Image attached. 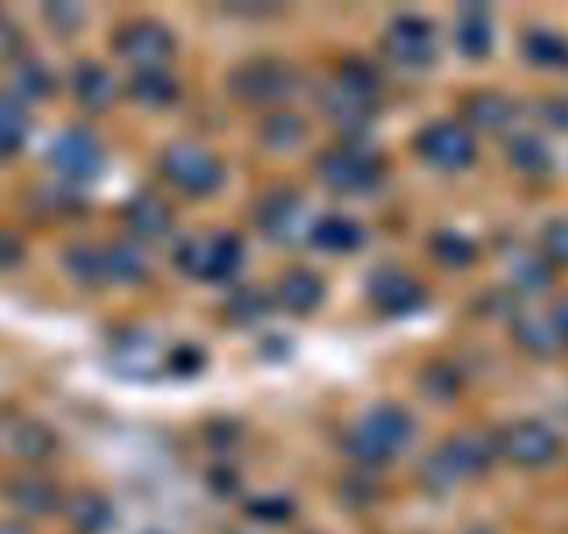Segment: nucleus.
<instances>
[{"mask_svg": "<svg viewBox=\"0 0 568 534\" xmlns=\"http://www.w3.org/2000/svg\"><path fill=\"white\" fill-rule=\"evenodd\" d=\"M415 432V421L404 407L376 404L348 432L346 451L365 468H379L402 454Z\"/></svg>", "mask_w": 568, "mask_h": 534, "instance_id": "nucleus-1", "label": "nucleus"}, {"mask_svg": "<svg viewBox=\"0 0 568 534\" xmlns=\"http://www.w3.org/2000/svg\"><path fill=\"white\" fill-rule=\"evenodd\" d=\"M496 451L499 445H496L494 434L483 432V429H463V432L452 434L435 454L426 456L420 479L433 490L449 487L457 479L479 476L488 471Z\"/></svg>", "mask_w": 568, "mask_h": 534, "instance_id": "nucleus-2", "label": "nucleus"}, {"mask_svg": "<svg viewBox=\"0 0 568 534\" xmlns=\"http://www.w3.org/2000/svg\"><path fill=\"white\" fill-rule=\"evenodd\" d=\"M226 86L237 101L267 106L296 95L302 90V73L278 57H251L229 70Z\"/></svg>", "mask_w": 568, "mask_h": 534, "instance_id": "nucleus-3", "label": "nucleus"}, {"mask_svg": "<svg viewBox=\"0 0 568 534\" xmlns=\"http://www.w3.org/2000/svg\"><path fill=\"white\" fill-rule=\"evenodd\" d=\"M243 239L232 232L190 234L173 248V265L201 281H226L243 265Z\"/></svg>", "mask_w": 568, "mask_h": 534, "instance_id": "nucleus-4", "label": "nucleus"}, {"mask_svg": "<svg viewBox=\"0 0 568 534\" xmlns=\"http://www.w3.org/2000/svg\"><path fill=\"white\" fill-rule=\"evenodd\" d=\"M160 171L168 182L184 195H195L204 198L221 189L223 178V162L212 154L206 145L193 143V140H176V143L165 145L160 154Z\"/></svg>", "mask_w": 568, "mask_h": 534, "instance_id": "nucleus-5", "label": "nucleus"}, {"mask_svg": "<svg viewBox=\"0 0 568 534\" xmlns=\"http://www.w3.org/2000/svg\"><path fill=\"white\" fill-rule=\"evenodd\" d=\"M315 173L329 189L343 195H359L382 182V162L359 145H337L324 151L315 162Z\"/></svg>", "mask_w": 568, "mask_h": 534, "instance_id": "nucleus-6", "label": "nucleus"}, {"mask_svg": "<svg viewBox=\"0 0 568 534\" xmlns=\"http://www.w3.org/2000/svg\"><path fill=\"white\" fill-rule=\"evenodd\" d=\"M413 148L426 165L438 171H463L477 160V143L466 125L455 120H435L415 134Z\"/></svg>", "mask_w": 568, "mask_h": 534, "instance_id": "nucleus-7", "label": "nucleus"}, {"mask_svg": "<svg viewBox=\"0 0 568 534\" xmlns=\"http://www.w3.org/2000/svg\"><path fill=\"white\" fill-rule=\"evenodd\" d=\"M112 48L120 59L134 64L136 70L162 68L176 53V34L160 20H131L114 31Z\"/></svg>", "mask_w": 568, "mask_h": 534, "instance_id": "nucleus-8", "label": "nucleus"}, {"mask_svg": "<svg viewBox=\"0 0 568 534\" xmlns=\"http://www.w3.org/2000/svg\"><path fill=\"white\" fill-rule=\"evenodd\" d=\"M48 162L64 182H92L106 165L103 145L87 129H64L48 148Z\"/></svg>", "mask_w": 568, "mask_h": 534, "instance_id": "nucleus-9", "label": "nucleus"}, {"mask_svg": "<svg viewBox=\"0 0 568 534\" xmlns=\"http://www.w3.org/2000/svg\"><path fill=\"white\" fill-rule=\"evenodd\" d=\"M501 454L521 468H544L560 456L562 443L555 429L540 421H516L496 438Z\"/></svg>", "mask_w": 568, "mask_h": 534, "instance_id": "nucleus-10", "label": "nucleus"}, {"mask_svg": "<svg viewBox=\"0 0 568 534\" xmlns=\"http://www.w3.org/2000/svg\"><path fill=\"white\" fill-rule=\"evenodd\" d=\"M385 51L393 62L407 68H426L438 53L435 25L420 14H402L385 34Z\"/></svg>", "mask_w": 568, "mask_h": 534, "instance_id": "nucleus-11", "label": "nucleus"}, {"mask_svg": "<svg viewBox=\"0 0 568 534\" xmlns=\"http://www.w3.org/2000/svg\"><path fill=\"white\" fill-rule=\"evenodd\" d=\"M368 298L379 312L409 315L424 307V287L398 267H379L368 276Z\"/></svg>", "mask_w": 568, "mask_h": 534, "instance_id": "nucleus-12", "label": "nucleus"}, {"mask_svg": "<svg viewBox=\"0 0 568 534\" xmlns=\"http://www.w3.org/2000/svg\"><path fill=\"white\" fill-rule=\"evenodd\" d=\"M302 195L287 187L271 189L256 204V226L271 239H284L287 243V239L296 237V232L302 228Z\"/></svg>", "mask_w": 568, "mask_h": 534, "instance_id": "nucleus-13", "label": "nucleus"}, {"mask_svg": "<svg viewBox=\"0 0 568 534\" xmlns=\"http://www.w3.org/2000/svg\"><path fill=\"white\" fill-rule=\"evenodd\" d=\"M326 285L310 267H291L284 270L273 287V301L291 315H310L324 304Z\"/></svg>", "mask_w": 568, "mask_h": 534, "instance_id": "nucleus-14", "label": "nucleus"}, {"mask_svg": "<svg viewBox=\"0 0 568 534\" xmlns=\"http://www.w3.org/2000/svg\"><path fill=\"white\" fill-rule=\"evenodd\" d=\"M123 220L136 237L142 239H160L173 228V212L160 195L136 193L125 201Z\"/></svg>", "mask_w": 568, "mask_h": 534, "instance_id": "nucleus-15", "label": "nucleus"}, {"mask_svg": "<svg viewBox=\"0 0 568 534\" xmlns=\"http://www.w3.org/2000/svg\"><path fill=\"white\" fill-rule=\"evenodd\" d=\"M460 112L479 131H501L516 117V106H513L510 97L496 90L468 92L460 101Z\"/></svg>", "mask_w": 568, "mask_h": 534, "instance_id": "nucleus-16", "label": "nucleus"}, {"mask_svg": "<svg viewBox=\"0 0 568 534\" xmlns=\"http://www.w3.org/2000/svg\"><path fill=\"white\" fill-rule=\"evenodd\" d=\"M9 501H12L14 510H20L23 515H51L62 504V495L59 487L48 476H37V473H26L9 482L7 487Z\"/></svg>", "mask_w": 568, "mask_h": 534, "instance_id": "nucleus-17", "label": "nucleus"}, {"mask_svg": "<svg viewBox=\"0 0 568 534\" xmlns=\"http://www.w3.org/2000/svg\"><path fill=\"white\" fill-rule=\"evenodd\" d=\"M64 515L81 534H106L114 523V510L106 495L95 490H79L64 501Z\"/></svg>", "mask_w": 568, "mask_h": 534, "instance_id": "nucleus-18", "label": "nucleus"}, {"mask_svg": "<svg viewBox=\"0 0 568 534\" xmlns=\"http://www.w3.org/2000/svg\"><path fill=\"white\" fill-rule=\"evenodd\" d=\"M321 109H324L326 117H332V123L337 129H343L346 134H359V131L368 129L371 117H374V103L363 101V97L348 95L346 90H341L337 84L326 86L318 97Z\"/></svg>", "mask_w": 568, "mask_h": 534, "instance_id": "nucleus-19", "label": "nucleus"}, {"mask_svg": "<svg viewBox=\"0 0 568 534\" xmlns=\"http://www.w3.org/2000/svg\"><path fill=\"white\" fill-rule=\"evenodd\" d=\"M73 92L81 106L98 114L112 109L114 97H118V84H114L112 73L103 64L81 62L73 70Z\"/></svg>", "mask_w": 568, "mask_h": 534, "instance_id": "nucleus-20", "label": "nucleus"}, {"mask_svg": "<svg viewBox=\"0 0 568 534\" xmlns=\"http://www.w3.org/2000/svg\"><path fill=\"white\" fill-rule=\"evenodd\" d=\"M363 226L346 215H324L310 226V243L329 254H352L363 245Z\"/></svg>", "mask_w": 568, "mask_h": 534, "instance_id": "nucleus-21", "label": "nucleus"}, {"mask_svg": "<svg viewBox=\"0 0 568 534\" xmlns=\"http://www.w3.org/2000/svg\"><path fill=\"white\" fill-rule=\"evenodd\" d=\"M129 95L145 109H165L179 97V81L165 68L134 70L129 79Z\"/></svg>", "mask_w": 568, "mask_h": 534, "instance_id": "nucleus-22", "label": "nucleus"}, {"mask_svg": "<svg viewBox=\"0 0 568 534\" xmlns=\"http://www.w3.org/2000/svg\"><path fill=\"white\" fill-rule=\"evenodd\" d=\"M513 337H516L518 346L527 353L538 359H555L562 351L566 340L560 337V331L555 329V324L549 320H540L535 315H521L513 324Z\"/></svg>", "mask_w": 568, "mask_h": 534, "instance_id": "nucleus-23", "label": "nucleus"}, {"mask_svg": "<svg viewBox=\"0 0 568 534\" xmlns=\"http://www.w3.org/2000/svg\"><path fill=\"white\" fill-rule=\"evenodd\" d=\"M521 53L529 64L540 70L568 68V40L549 29H529L521 37Z\"/></svg>", "mask_w": 568, "mask_h": 534, "instance_id": "nucleus-24", "label": "nucleus"}, {"mask_svg": "<svg viewBox=\"0 0 568 534\" xmlns=\"http://www.w3.org/2000/svg\"><path fill=\"white\" fill-rule=\"evenodd\" d=\"M304 137H307V123L291 109L265 114L260 123V140L271 151H293L296 145H302Z\"/></svg>", "mask_w": 568, "mask_h": 534, "instance_id": "nucleus-25", "label": "nucleus"}, {"mask_svg": "<svg viewBox=\"0 0 568 534\" xmlns=\"http://www.w3.org/2000/svg\"><path fill=\"white\" fill-rule=\"evenodd\" d=\"M455 45L463 57L485 59L494 48V25L488 23L483 12L466 9L455 25Z\"/></svg>", "mask_w": 568, "mask_h": 534, "instance_id": "nucleus-26", "label": "nucleus"}, {"mask_svg": "<svg viewBox=\"0 0 568 534\" xmlns=\"http://www.w3.org/2000/svg\"><path fill=\"white\" fill-rule=\"evenodd\" d=\"M335 84L341 86V90H346L348 95L374 103V97L379 95L382 90V75L379 70H376V64H371L368 59L348 57L343 59L341 68H337Z\"/></svg>", "mask_w": 568, "mask_h": 534, "instance_id": "nucleus-27", "label": "nucleus"}, {"mask_svg": "<svg viewBox=\"0 0 568 534\" xmlns=\"http://www.w3.org/2000/svg\"><path fill=\"white\" fill-rule=\"evenodd\" d=\"M62 261H64V270H68L79 285L101 287L103 281H109L106 259H103L101 248H92V245L87 243H73L62 254Z\"/></svg>", "mask_w": 568, "mask_h": 534, "instance_id": "nucleus-28", "label": "nucleus"}, {"mask_svg": "<svg viewBox=\"0 0 568 534\" xmlns=\"http://www.w3.org/2000/svg\"><path fill=\"white\" fill-rule=\"evenodd\" d=\"M103 259H106V276L123 285H140L149 276V261L136 245L131 243H112L103 248Z\"/></svg>", "mask_w": 568, "mask_h": 534, "instance_id": "nucleus-29", "label": "nucleus"}, {"mask_svg": "<svg viewBox=\"0 0 568 534\" xmlns=\"http://www.w3.org/2000/svg\"><path fill=\"white\" fill-rule=\"evenodd\" d=\"M31 117L23 103L9 92H0V154H12L23 148L29 137Z\"/></svg>", "mask_w": 568, "mask_h": 534, "instance_id": "nucleus-30", "label": "nucleus"}, {"mask_svg": "<svg viewBox=\"0 0 568 534\" xmlns=\"http://www.w3.org/2000/svg\"><path fill=\"white\" fill-rule=\"evenodd\" d=\"M507 156H510L513 165L518 167L527 176H544L551 167V151L535 134H516V137L507 143Z\"/></svg>", "mask_w": 568, "mask_h": 534, "instance_id": "nucleus-31", "label": "nucleus"}, {"mask_svg": "<svg viewBox=\"0 0 568 534\" xmlns=\"http://www.w3.org/2000/svg\"><path fill=\"white\" fill-rule=\"evenodd\" d=\"M429 250L449 270H466L477 259V245L460 232H435L429 239Z\"/></svg>", "mask_w": 568, "mask_h": 534, "instance_id": "nucleus-32", "label": "nucleus"}, {"mask_svg": "<svg viewBox=\"0 0 568 534\" xmlns=\"http://www.w3.org/2000/svg\"><path fill=\"white\" fill-rule=\"evenodd\" d=\"M418 387L429 401H452L460 392L463 376L457 373L455 364L438 359V362H429L420 368Z\"/></svg>", "mask_w": 568, "mask_h": 534, "instance_id": "nucleus-33", "label": "nucleus"}, {"mask_svg": "<svg viewBox=\"0 0 568 534\" xmlns=\"http://www.w3.org/2000/svg\"><path fill=\"white\" fill-rule=\"evenodd\" d=\"M267 309H271V298L256 287H240L226 301L229 318L237 320V324H260Z\"/></svg>", "mask_w": 568, "mask_h": 534, "instance_id": "nucleus-34", "label": "nucleus"}, {"mask_svg": "<svg viewBox=\"0 0 568 534\" xmlns=\"http://www.w3.org/2000/svg\"><path fill=\"white\" fill-rule=\"evenodd\" d=\"M53 449H57V438H53L51 429L42 427V423L37 421L23 423V427L18 429V434H14V451L29 456V460H42V456L51 454Z\"/></svg>", "mask_w": 568, "mask_h": 534, "instance_id": "nucleus-35", "label": "nucleus"}, {"mask_svg": "<svg viewBox=\"0 0 568 534\" xmlns=\"http://www.w3.org/2000/svg\"><path fill=\"white\" fill-rule=\"evenodd\" d=\"M14 90L29 97H48L53 92V73L42 62H23L14 70Z\"/></svg>", "mask_w": 568, "mask_h": 534, "instance_id": "nucleus-36", "label": "nucleus"}, {"mask_svg": "<svg viewBox=\"0 0 568 534\" xmlns=\"http://www.w3.org/2000/svg\"><path fill=\"white\" fill-rule=\"evenodd\" d=\"M540 248H544L546 261L555 265H568V217H557V220L546 223L544 234H540Z\"/></svg>", "mask_w": 568, "mask_h": 534, "instance_id": "nucleus-37", "label": "nucleus"}, {"mask_svg": "<svg viewBox=\"0 0 568 534\" xmlns=\"http://www.w3.org/2000/svg\"><path fill=\"white\" fill-rule=\"evenodd\" d=\"M245 510H248L251 517H256L262 523H282L293 517V504L284 495H262V499L251 501Z\"/></svg>", "mask_w": 568, "mask_h": 534, "instance_id": "nucleus-38", "label": "nucleus"}, {"mask_svg": "<svg viewBox=\"0 0 568 534\" xmlns=\"http://www.w3.org/2000/svg\"><path fill=\"white\" fill-rule=\"evenodd\" d=\"M516 281L524 287V290H529V292L544 290V287L551 281L549 261H540V259L524 261V265L516 270Z\"/></svg>", "mask_w": 568, "mask_h": 534, "instance_id": "nucleus-39", "label": "nucleus"}, {"mask_svg": "<svg viewBox=\"0 0 568 534\" xmlns=\"http://www.w3.org/2000/svg\"><path fill=\"white\" fill-rule=\"evenodd\" d=\"M168 362H171L173 373L182 376V379H190V376L201 373V368H204V353L195 346H179Z\"/></svg>", "mask_w": 568, "mask_h": 534, "instance_id": "nucleus-40", "label": "nucleus"}, {"mask_svg": "<svg viewBox=\"0 0 568 534\" xmlns=\"http://www.w3.org/2000/svg\"><path fill=\"white\" fill-rule=\"evenodd\" d=\"M45 14L48 20H51L53 29L62 31V34H70V31L81 29V23H84V12H81V7H73V3H57V7H48Z\"/></svg>", "mask_w": 568, "mask_h": 534, "instance_id": "nucleus-41", "label": "nucleus"}, {"mask_svg": "<svg viewBox=\"0 0 568 534\" xmlns=\"http://www.w3.org/2000/svg\"><path fill=\"white\" fill-rule=\"evenodd\" d=\"M23 254H26L23 239L14 237L12 232H0V267L20 265Z\"/></svg>", "mask_w": 568, "mask_h": 534, "instance_id": "nucleus-42", "label": "nucleus"}, {"mask_svg": "<svg viewBox=\"0 0 568 534\" xmlns=\"http://www.w3.org/2000/svg\"><path fill=\"white\" fill-rule=\"evenodd\" d=\"M540 117L555 129H566L568 125V103L566 101H544L540 103Z\"/></svg>", "mask_w": 568, "mask_h": 534, "instance_id": "nucleus-43", "label": "nucleus"}, {"mask_svg": "<svg viewBox=\"0 0 568 534\" xmlns=\"http://www.w3.org/2000/svg\"><path fill=\"white\" fill-rule=\"evenodd\" d=\"M551 324H555V329L560 331L562 340L568 342V296L557 301L555 312H551Z\"/></svg>", "mask_w": 568, "mask_h": 534, "instance_id": "nucleus-44", "label": "nucleus"}, {"mask_svg": "<svg viewBox=\"0 0 568 534\" xmlns=\"http://www.w3.org/2000/svg\"><path fill=\"white\" fill-rule=\"evenodd\" d=\"M0 534H29V528L12 521H0Z\"/></svg>", "mask_w": 568, "mask_h": 534, "instance_id": "nucleus-45", "label": "nucleus"}]
</instances>
